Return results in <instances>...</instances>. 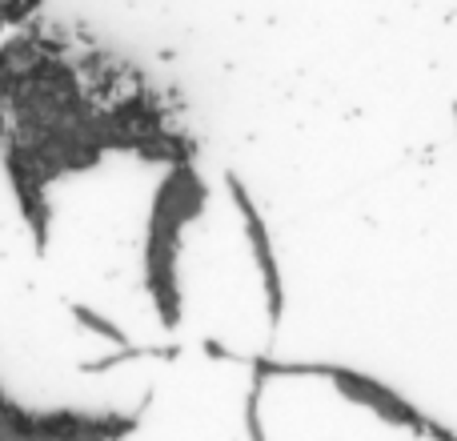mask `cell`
<instances>
[{
  "mask_svg": "<svg viewBox=\"0 0 457 441\" xmlns=\"http://www.w3.org/2000/svg\"><path fill=\"white\" fill-rule=\"evenodd\" d=\"M225 189L228 197H233L237 213L245 220V237H249L253 245V261H257L261 269V289H265V313H269V325H281L285 321V281H281V269H277V253H273V241H269V225L265 217H261V209L253 205L249 189H245V181L237 173H225Z\"/></svg>",
  "mask_w": 457,
  "mask_h": 441,
  "instance_id": "6da1fadb",
  "label": "cell"
},
{
  "mask_svg": "<svg viewBox=\"0 0 457 441\" xmlns=\"http://www.w3.org/2000/svg\"><path fill=\"white\" fill-rule=\"evenodd\" d=\"M69 313L77 317L80 325H85L88 333H96V337H104V341H112V345L117 349H129L133 345V341H129V333L120 329V325H112L109 317H101L96 313V309H88V305H80V301H69Z\"/></svg>",
  "mask_w": 457,
  "mask_h": 441,
  "instance_id": "7a4b0ae2",
  "label": "cell"
},
{
  "mask_svg": "<svg viewBox=\"0 0 457 441\" xmlns=\"http://www.w3.org/2000/svg\"><path fill=\"white\" fill-rule=\"evenodd\" d=\"M265 378L249 381V397H245V429H249V441H269L265 426H261V397H265Z\"/></svg>",
  "mask_w": 457,
  "mask_h": 441,
  "instance_id": "3957f363",
  "label": "cell"
},
{
  "mask_svg": "<svg viewBox=\"0 0 457 441\" xmlns=\"http://www.w3.org/2000/svg\"><path fill=\"white\" fill-rule=\"evenodd\" d=\"M205 349H209V354H213V357H233L225 345H217V341H205Z\"/></svg>",
  "mask_w": 457,
  "mask_h": 441,
  "instance_id": "277c9868",
  "label": "cell"
},
{
  "mask_svg": "<svg viewBox=\"0 0 457 441\" xmlns=\"http://www.w3.org/2000/svg\"><path fill=\"white\" fill-rule=\"evenodd\" d=\"M453 121H457V104H453Z\"/></svg>",
  "mask_w": 457,
  "mask_h": 441,
  "instance_id": "5b68a950",
  "label": "cell"
}]
</instances>
